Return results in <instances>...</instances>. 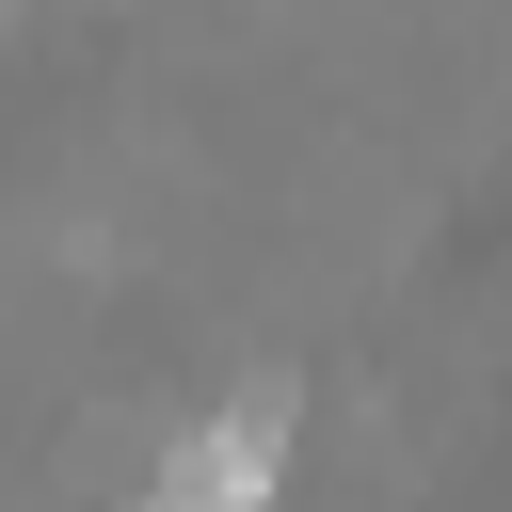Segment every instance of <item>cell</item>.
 Returning <instances> with one entry per match:
<instances>
[{"label": "cell", "instance_id": "6da1fadb", "mask_svg": "<svg viewBox=\"0 0 512 512\" xmlns=\"http://www.w3.org/2000/svg\"><path fill=\"white\" fill-rule=\"evenodd\" d=\"M256 496H272V400H224V416L160 464V496H144V512H256Z\"/></svg>", "mask_w": 512, "mask_h": 512}]
</instances>
